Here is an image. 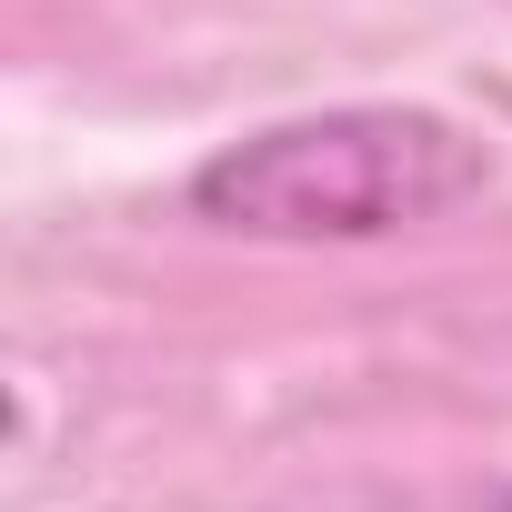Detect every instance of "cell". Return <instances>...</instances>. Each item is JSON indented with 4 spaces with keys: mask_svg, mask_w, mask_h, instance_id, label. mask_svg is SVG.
Listing matches in <instances>:
<instances>
[{
    "mask_svg": "<svg viewBox=\"0 0 512 512\" xmlns=\"http://www.w3.org/2000/svg\"><path fill=\"white\" fill-rule=\"evenodd\" d=\"M492 181V151L412 101H352L302 111L272 131H241L191 171V211L251 241H382L412 221H442Z\"/></svg>",
    "mask_w": 512,
    "mask_h": 512,
    "instance_id": "obj_1",
    "label": "cell"
}]
</instances>
